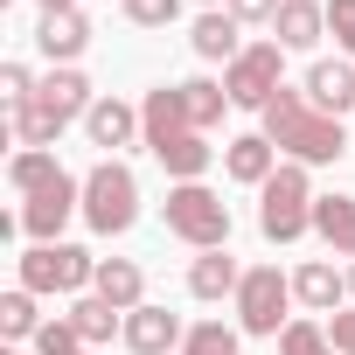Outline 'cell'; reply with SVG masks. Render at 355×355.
<instances>
[{"label": "cell", "mask_w": 355, "mask_h": 355, "mask_svg": "<svg viewBox=\"0 0 355 355\" xmlns=\"http://www.w3.org/2000/svg\"><path fill=\"white\" fill-rule=\"evenodd\" d=\"M139 146H146V153L174 174V182H202V174H209V139L189 125L182 84L146 91V105H139Z\"/></svg>", "instance_id": "1"}, {"label": "cell", "mask_w": 355, "mask_h": 355, "mask_svg": "<svg viewBox=\"0 0 355 355\" xmlns=\"http://www.w3.org/2000/svg\"><path fill=\"white\" fill-rule=\"evenodd\" d=\"M258 119H265L258 132H265L279 153H293L300 167H327V160H341V153H348L341 119H327V112H320L306 91H293V84H286V91H279V98H272Z\"/></svg>", "instance_id": "2"}, {"label": "cell", "mask_w": 355, "mask_h": 355, "mask_svg": "<svg viewBox=\"0 0 355 355\" xmlns=\"http://www.w3.org/2000/svg\"><path fill=\"white\" fill-rule=\"evenodd\" d=\"M313 182H306V167L300 160H279V174L258 189V230L272 237V244H300L306 230H313Z\"/></svg>", "instance_id": "3"}, {"label": "cell", "mask_w": 355, "mask_h": 355, "mask_svg": "<svg viewBox=\"0 0 355 355\" xmlns=\"http://www.w3.org/2000/svg\"><path fill=\"white\" fill-rule=\"evenodd\" d=\"M167 230L196 244V251H230V202L209 189V182H174L167 189Z\"/></svg>", "instance_id": "4"}, {"label": "cell", "mask_w": 355, "mask_h": 355, "mask_svg": "<svg viewBox=\"0 0 355 355\" xmlns=\"http://www.w3.org/2000/svg\"><path fill=\"white\" fill-rule=\"evenodd\" d=\"M84 223L98 237H125L139 223V182H132V167L125 160H98L84 174Z\"/></svg>", "instance_id": "5"}, {"label": "cell", "mask_w": 355, "mask_h": 355, "mask_svg": "<svg viewBox=\"0 0 355 355\" xmlns=\"http://www.w3.org/2000/svg\"><path fill=\"white\" fill-rule=\"evenodd\" d=\"M223 91H230L237 112H265L286 91V49L279 42H244V56L223 70Z\"/></svg>", "instance_id": "6"}, {"label": "cell", "mask_w": 355, "mask_h": 355, "mask_svg": "<svg viewBox=\"0 0 355 355\" xmlns=\"http://www.w3.org/2000/svg\"><path fill=\"white\" fill-rule=\"evenodd\" d=\"M98 279V258L84 251V244H35V251H21V286L42 300V293H84Z\"/></svg>", "instance_id": "7"}, {"label": "cell", "mask_w": 355, "mask_h": 355, "mask_svg": "<svg viewBox=\"0 0 355 355\" xmlns=\"http://www.w3.org/2000/svg\"><path fill=\"white\" fill-rule=\"evenodd\" d=\"M286 306H293V279L279 265H251L244 286H237V327L244 334H286L293 327Z\"/></svg>", "instance_id": "8"}, {"label": "cell", "mask_w": 355, "mask_h": 355, "mask_svg": "<svg viewBox=\"0 0 355 355\" xmlns=\"http://www.w3.org/2000/svg\"><path fill=\"white\" fill-rule=\"evenodd\" d=\"M70 216H84V182H77V174H63V182H49L42 196L21 202V237L63 244V223H70Z\"/></svg>", "instance_id": "9"}, {"label": "cell", "mask_w": 355, "mask_h": 355, "mask_svg": "<svg viewBox=\"0 0 355 355\" xmlns=\"http://www.w3.org/2000/svg\"><path fill=\"white\" fill-rule=\"evenodd\" d=\"M35 49H42L56 70H70V63L91 49V21H84L77 8H49V15L35 21Z\"/></svg>", "instance_id": "10"}, {"label": "cell", "mask_w": 355, "mask_h": 355, "mask_svg": "<svg viewBox=\"0 0 355 355\" xmlns=\"http://www.w3.org/2000/svg\"><path fill=\"white\" fill-rule=\"evenodd\" d=\"M182 341H189L182 313H167V306H132L125 313V348L132 355H167V348H182Z\"/></svg>", "instance_id": "11"}, {"label": "cell", "mask_w": 355, "mask_h": 355, "mask_svg": "<svg viewBox=\"0 0 355 355\" xmlns=\"http://www.w3.org/2000/svg\"><path fill=\"white\" fill-rule=\"evenodd\" d=\"M223 174L244 182V189H265L272 174H279V146H272L265 132H237V139L223 146Z\"/></svg>", "instance_id": "12"}, {"label": "cell", "mask_w": 355, "mask_h": 355, "mask_svg": "<svg viewBox=\"0 0 355 355\" xmlns=\"http://www.w3.org/2000/svg\"><path fill=\"white\" fill-rule=\"evenodd\" d=\"M28 105H42L56 125H70V119H84L98 98H91V77H84V70H49V77H42V91H35Z\"/></svg>", "instance_id": "13"}, {"label": "cell", "mask_w": 355, "mask_h": 355, "mask_svg": "<svg viewBox=\"0 0 355 355\" xmlns=\"http://www.w3.org/2000/svg\"><path fill=\"white\" fill-rule=\"evenodd\" d=\"M320 35H327V0H279V15H272L279 49H313Z\"/></svg>", "instance_id": "14"}, {"label": "cell", "mask_w": 355, "mask_h": 355, "mask_svg": "<svg viewBox=\"0 0 355 355\" xmlns=\"http://www.w3.org/2000/svg\"><path fill=\"white\" fill-rule=\"evenodd\" d=\"M237 35H244V21H237L230 8H209V15H202V21L189 28L196 56H202V63H223V70H230V63L244 56V42H237Z\"/></svg>", "instance_id": "15"}, {"label": "cell", "mask_w": 355, "mask_h": 355, "mask_svg": "<svg viewBox=\"0 0 355 355\" xmlns=\"http://www.w3.org/2000/svg\"><path fill=\"white\" fill-rule=\"evenodd\" d=\"M84 132H91V146H105V160H112L119 146L139 139V112H132L125 98H98V105L84 112Z\"/></svg>", "instance_id": "16"}, {"label": "cell", "mask_w": 355, "mask_h": 355, "mask_svg": "<svg viewBox=\"0 0 355 355\" xmlns=\"http://www.w3.org/2000/svg\"><path fill=\"white\" fill-rule=\"evenodd\" d=\"M293 300H300L306 313H334V306L348 300V272H334L327 258H306V265L293 272Z\"/></svg>", "instance_id": "17"}, {"label": "cell", "mask_w": 355, "mask_h": 355, "mask_svg": "<svg viewBox=\"0 0 355 355\" xmlns=\"http://www.w3.org/2000/svg\"><path fill=\"white\" fill-rule=\"evenodd\" d=\"M91 293H98V300H112L119 313H132V306H146V272H139L132 258H98Z\"/></svg>", "instance_id": "18"}, {"label": "cell", "mask_w": 355, "mask_h": 355, "mask_svg": "<svg viewBox=\"0 0 355 355\" xmlns=\"http://www.w3.org/2000/svg\"><path fill=\"white\" fill-rule=\"evenodd\" d=\"M237 286H244V265H237L230 251H202V258L189 265V293H196V300H237Z\"/></svg>", "instance_id": "19"}, {"label": "cell", "mask_w": 355, "mask_h": 355, "mask_svg": "<svg viewBox=\"0 0 355 355\" xmlns=\"http://www.w3.org/2000/svg\"><path fill=\"white\" fill-rule=\"evenodd\" d=\"M306 98H313L327 119L355 112V70H348V63H313V70H306Z\"/></svg>", "instance_id": "20"}, {"label": "cell", "mask_w": 355, "mask_h": 355, "mask_svg": "<svg viewBox=\"0 0 355 355\" xmlns=\"http://www.w3.org/2000/svg\"><path fill=\"white\" fill-rule=\"evenodd\" d=\"M313 237L341 258H355V196H320L313 202Z\"/></svg>", "instance_id": "21"}, {"label": "cell", "mask_w": 355, "mask_h": 355, "mask_svg": "<svg viewBox=\"0 0 355 355\" xmlns=\"http://www.w3.org/2000/svg\"><path fill=\"white\" fill-rule=\"evenodd\" d=\"M70 327L84 334V348H98V341L125 334V313H119L112 300H98V293H77V300H70Z\"/></svg>", "instance_id": "22"}, {"label": "cell", "mask_w": 355, "mask_h": 355, "mask_svg": "<svg viewBox=\"0 0 355 355\" xmlns=\"http://www.w3.org/2000/svg\"><path fill=\"white\" fill-rule=\"evenodd\" d=\"M8 182H15L21 196H42L49 182H63V160H56V153H42V146H21V153L8 160Z\"/></svg>", "instance_id": "23"}, {"label": "cell", "mask_w": 355, "mask_h": 355, "mask_svg": "<svg viewBox=\"0 0 355 355\" xmlns=\"http://www.w3.org/2000/svg\"><path fill=\"white\" fill-rule=\"evenodd\" d=\"M182 105H189V125H196V132H209V125L223 119L230 91H223L216 77H189V84H182Z\"/></svg>", "instance_id": "24"}, {"label": "cell", "mask_w": 355, "mask_h": 355, "mask_svg": "<svg viewBox=\"0 0 355 355\" xmlns=\"http://www.w3.org/2000/svg\"><path fill=\"white\" fill-rule=\"evenodd\" d=\"M0 334H8V341H35L42 334V313H35V293L28 286H15L8 300H0Z\"/></svg>", "instance_id": "25"}, {"label": "cell", "mask_w": 355, "mask_h": 355, "mask_svg": "<svg viewBox=\"0 0 355 355\" xmlns=\"http://www.w3.org/2000/svg\"><path fill=\"white\" fill-rule=\"evenodd\" d=\"M237 334H244V327H223V320H196V327H189V341H182V355H237Z\"/></svg>", "instance_id": "26"}, {"label": "cell", "mask_w": 355, "mask_h": 355, "mask_svg": "<svg viewBox=\"0 0 355 355\" xmlns=\"http://www.w3.org/2000/svg\"><path fill=\"white\" fill-rule=\"evenodd\" d=\"M35 355H91V348H84V334L70 327V313H56V320H42V334H35Z\"/></svg>", "instance_id": "27"}, {"label": "cell", "mask_w": 355, "mask_h": 355, "mask_svg": "<svg viewBox=\"0 0 355 355\" xmlns=\"http://www.w3.org/2000/svg\"><path fill=\"white\" fill-rule=\"evenodd\" d=\"M279 355H334V341H327L320 320H293V327L279 334Z\"/></svg>", "instance_id": "28"}, {"label": "cell", "mask_w": 355, "mask_h": 355, "mask_svg": "<svg viewBox=\"0 0 355 355\" xmlns=\"http://www.w3.org/2000/svg\"><path fill=\"white\" fill-rule=\"evenodd\" d=\"M35 91H42V84H35V70H28V63H0V98H8V112H15V105H28Z\"/></svg>", "instance_id": "29"}, {"label": "cell", "mask_w": 355, "mask_h": 355, "mask_svg": "<svg viewBox=\"0 0 355 355\" xmlns=\"http://www.w3.org/2000/svg\"><path fill=\"white\" fill-rule=\"evenodd\" d=\"M174 15H182V0H125V21L132 28H167Z\"/></svg>", "instance_id": "30"}, {"label": "cell", "mask_w": 355, "mask_h": 355, "mask_svg": "<svg viewBox=\"0 0 355 355\" xmlns=\"http://www.w3.org/2000/svg\"><path fill=\"white\" fill-rule=\"evenodd\" d=\"M327 35L341 56H355V0H327Z\"/></svg>", "instance_id": "31"}, {"label": "cell", "mask_w": 355, "mask_h": 355, "mask_svg": "<svg viewBox=\"0 0 355 355\" xmlns=\"http://www.w3.org/2000/svg\"><path fill=\"white\" fill-rule=\"evenodd\" d=\"M327 341H334V355H355V306L348 313H327Z\"/></svg>", "instance_id": "32"}, {"label": "cell", "mask_w": 355, "mask_h": 355, "mask_svg": "<svg viewBox=\"0 0 355 355\" xmlns=\"http://www.w3.org/2000/svg\"><path fill=\"white\" fill-rule=\"evenodd\" d=\"M230 15H237V21H272L279 0H230Z\"/></svg>", "instance_id": "33"}, {"label": "cell", "mask_w": 355, "mask_h": 355, "mask_svg": "<svg viewBox=\"0 0 355 355\" xmlns=\"http://www.w3.org/2000/svg\"><path fill=\"white\" fill-rule=\"evenodd\" d=\"M35 8H42V15H49V8H77V0H35Z\"/></svg>", "instance_id": "34"}, {"label": "cell", "mask_w": 355, "mask_h": 355, "mask_svg": "<svg viewBox=\"0 0 355 355\" xmlns=\"http://www.w3.org/2000/svg\"><path fill=\"white\" fill-rule=\"evenodd\" d=\"M196 8H202V15H209V8H230V0H196Z\"/></svg>", "instance_id": "35"}, {"label": "cell", "mask_w": 355, "mask_h": 355, "mask_svg": "<svg viewBox=\"0 0 355 355\" xmlns=\"http://www.w3.org/2000/svg\"><path fill=\"white\" fill-rule=\"evenodd\" d=\"M348 300H355V265H348Z\"/></svg>", "instance_id": "36"}, {"label": "cell", "mask_w": 355, "mask_h": 355, "mask_svg": "<svg viewBox=\"0 0 355 355\" xmlns=\"http://www.w3.org/2000/svg\"><path fill=\"white\" fill-rule=\"evenodd\" d=\"M119 8H125V0H119Z\"/></svg>", "instance_id": "37"}, {"label": "cell", "mask_w": 355, "mask_h": 355, "mask_svg": "<svg viewBox=\"0 0 355 355\" xmlns=\"http://www.w3.org/2000/svg\"><path fill=\"white\" fill-rule=\"evenodd\" d=\"M8 355H15V348H8Z\"/></svg>", "instance_id": "38"}]
</instances>
